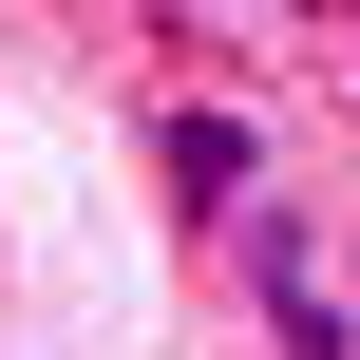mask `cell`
<instances>
[{
    "mask_svg": "<svg viewBox=\"0 0 360 360\" xmlns=\"http://www.w3.org/2000/svg\"><path fill=\"white\" fill-rule=\"evenodd\" d=\"M247 171H266V152H247V114H171V209H190V228H228V209H247Z\"/></svg>",
    "mask_w": 360,
    "mask_h": 360,
    "instance_id": "6da1fadb",
    "label": "cell"
}]
</instances>
